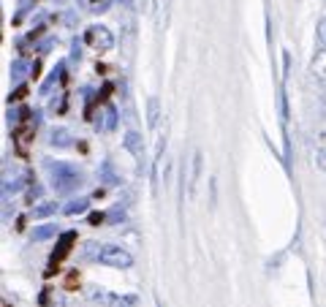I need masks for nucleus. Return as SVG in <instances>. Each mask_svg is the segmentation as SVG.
Wrapping results in <instances>:
<instances>
[{
    "label": "nucleus",
    "mask_w": 326,
    "mask_h": 307,
    "mask_svg": "<svg viewBox=\"0 0 326 307\" xmlns=\"http://www.w3.org/2000/svg\"><path fill=\"white\" fill-rule=\"evenodd\" d=\"M52 179H55L52 185H55L57 193H71L82 185V174H79L76 169H71V166H65V163H60L57 169H52Z\"/></svg>",
    "instance_id": "f257e3e1"
},
{
    "label": "nucleus",
    "mask_w": 326,
    "mask_h": 307,
    "mask_svg": "<svg viewBox=\"0 0 326 307\" xmlns=\"http://www.w3.org/2000/svg\"><path fill=\"white\" fill-rule=\"evenodd\" d=\"M98 261L103 266H112V269H128V266L134 264V256H131L123 245H103Z\"/></svg>",
    "instance_id": "f03ea898"
},
{
    "label": "nucleus",
    "mask_w": 326,
    "mask_h": 307,
    "mask_svg": "<svg viewBox=\"0 0 326 307\" xmlns=\"http://www.w3.org/2000/svg\"><path fill=\"white\" fill-rule=\"evenodd\" d=\"M90 299L106 307H139V296H134V293H106L103 288H92Z\"/></svg>",
    "instance_id": "7ed1b4c3"
},
{
    "label": "nucleus",
    "mask_w": 326,
    "mask_h": 307,
    "mask_svg": "<svg viewBox=\"0 0 326 307\" xmlns=\"http://www.w3.org/2000/svg\"><path fill=\"white\" fill-rule=\"evenodd\" d=\"M74 242H76V231H65V234H60L57 250L52 253V258H49V269H46V277H52V275L57 272L60 261H63V258L71 253V248H74Z\"/></svg>",
    "instance_id": "20e7f679"
},
{
    "label": "nucleus",
    "mask_w": 326,
    "mask_h": 307,
    "mask_svg": "<svg viewBox=\"0 0 326 307\" xmlns=\"http://www.w3.org/2000/svg\"><path fill=\"white\" fill-rule=\"evenodd\" d=\"M123 144H125V150H128V152H131V155L136 158L139 163L144 161V139L139 136V133H134V131H131V133H125Z\"/></svg>",
    "instance_id": "39448f33"
},
{
    "label": "nucleus",
    "mask_w": 326,
    "mask_h": 307,
    "mask_svg": "<svg viewBox=\"0 0 326 307\" xmlns=\"http://www.w3.org/2000/svg\"><path fill=\"white\" fill-rule=\"evenodd\" d=\"M90 210V198H74V201H71L68 207H63V212L65 215H82V212H87Z\"/></svg>",
    "instance_id": "423d86ee"
},
{
    "label": "nucleus",
    "mask_w": 326,
    "mask_h": 307,
    "mask_svg": "<svg viewBox=\"0 0 326 307\" xmlns=\"http://www.w3.org/2000/svg\"><path fill=\"white\" fill-rule=\"evenodd\" d=\"M101 248L103 245H98V242H87L82 248V261H98L101 258Z\"/></svg>",
    "instance_id": "0eeeda50"
},
{
    "label": "nucleus",
    "mask_w": 326,
    "mask_h": 307,
    "mask_svg": "<svg viewBox=\"0 0 326 307\" xmlns=\"http://www.w3.org/2000/svg\"><path fill=\"white\" fill-rule=\"evenodd\" d=\"M55 234H57V226H41V229H36L30 234V239L33 242H44V239H52Z\"/></svg>",
    "instance_id": "6e6552de"
},
{
    "label": "nucleus",
    "mask_w": 326,
    "mask_h": 307,
    "mask_svg": "<svg viewBox=\"0 0 326 307\" xmlns=\"http://www.w3.org/2000/svg\"><path fill=\"white\" fill-rule=\"evenodd\" d=\"M52 212H57V204H52V201H44L41 207H36V210H33V218H49Z\"/></svg>",
    "instance_id": "1a4fd4ad"
},
{
    "label": "nucleus",
    "mask_w": 326,
    "mask_h": 307,
    "mask_svg": "<svg viewBox=\"0 0 326 307\" xmlns=\"http://www.w3.org/2000/svg\"><path fill=\"white\" fill-rule=\"evenodd\" d=\"M63 288H65V291H76V288H79V269H71L68 275H65Z\"/></svg>",
    "instance_id": "9d476101"
},
{
    "label": "nucleus",
    "mask_w": 326,
    "mask_h": 307,
    "mask_svg": "<svg viewBox=\"0 0 326 307\" xmlns=\"http://www.w3.org/2000/svg\"><path fill=\"white\" fill-rule=\"evenodd\" d=\"M201 161H204L201 150H196V155H193V182H190V185H196L198 177H201Z\"/></svg>",
    "instance_id": "9b49d317"
},
{
    "label": "nucleus",
    "mask_w": 326,
    "mask_h": 307,
    "mask_svg": "<svg viewBox=\"0 0 326 307\" xmlns=\"http://www.w3.org/2000/svg\"><path fill=\"white\" fill-rule=\"evenodd\" d=\"M147 123H150V128H155V125H158V101H155V98H150V115H147Z\"/></svg>",
    "instance_id": "f8f14e48"
},
{
    "label": "nucleus",
    "mask_w": 326,
    "mask_h": 307,
    "mask_svg": "<svg viewBox=\"0 0 326 307\" xmlns=\"http://www.w3.org/2000/svg\"><path fill=\"white\" fill-rule=\"evenodd\" d=\"M52 144H55V147H68V133H65V131H55V133H52Z\"/></svg>",
    "instance_id": "ddd939ff"
},
{
    "label": "nucleus",
    "mask_w": 326,
    "mask_h": 307,
    "mask_svg": "<svg viewBox=\"0 0 326 307\" xmlns=\"http://www.w3.org/2000/svg\"><path fill=\"white\" fill-rule=\"evenodd\" d=\"M101 223H106V215H103V212H92V215H90V226H101Z\"/></svg>",
    "instance_id": "4468645a"
}]
</instances>
